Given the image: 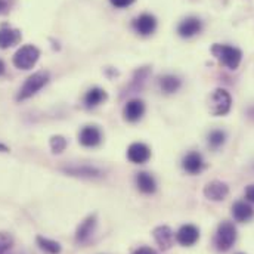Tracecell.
Listing matches in <instances>:
<instances>
[{
  "label": "cell",
  "mask_w": 254,
  "mask_h": 254,
  "mask_svg": "<svg viewBox=\"0 0 254 254\" xmlns=\"http://www.w3.org/2000/svg\"><path fill=\"white\" fill-rule=\"evenodd\" d=\"M211 54L219 63L229 69H237L243 60V52L238 48L220 45V43H216L211 46Z\"/></svg>",
  "instance_id": "6da1fadb"
},
{
  "label": "cell",
  "mask_w": 254,
  "mask_h": 254,
  "mask_svg": "<svg viewBox=\"0 0 254 254\" xmlns=\"http://www.w3.org/2000/svg\"><path fill=\"white\" fill-rule=\"evenodd\" d=\"M237 241V228L232 222H222L214 235V246L219 252H228Z\"/></svg>",
  "instance_id": "7a4b0ae2"
},
{
  "label": "cell",
  "mask_w": 254,
  "mask_h": 254,
  "mask_svg": "<svg viewBox=\"0 0 254 254\" xmlns=\"http://www.w3.org/2000/svg\"><path fill=\"white\" fill-rule=\"evenodd\" d=\"M49 80V74L46 71H37L33 75H30L25 83L22 84V87L19 89L18 95H16V101H25L28 98H31L33 95H36L42 87L46 86Z\"/></svg>",
  "instance_id": "3957f363"
},
{
  "label": "cell",
  "mask_w": 254,
  "mask_h": 254,
  "mask_svg": "<svg viewBox=\"0 0 254 254\" xmlns=\"http://www.w3.org/2000/svg\"><path fill=\"white\" fill-rule=\"evenodd\" d=\"M39 57H40V51L36 46L25 45V46H22V48H19L16 51V54L13 55L12 63L19 69H30L39 61Z\"/></svg>",
  "instance_id": "277c9868"
},
{
  "label": "cell",
  "mask_w": 254,
  "mask_h": 254,
  "mask_svg": "<svg viewBox=\"0 0 254 254\" xmlns=\"http://www.w3.org/2000/svg\"><path fill=\"white\" fill-rule=\"evenodd\" d=\"M232 105V99L231 95L225 90V89H216L210 98V113L216 117L219 116H226L231 110Z\"/></svg>",
  "instance_id": "5b68a950"
},
{
  "label": "cell",
  "mask_w": 254,
  "mask_h": 254,
  "mask_svg": "<svg viewBox=\"0 0 254 254\" xmlns=\"http://www.w3.org/2000/svg\"><path fill=\"white\" fill-rule=\"evenodd\" d=\"M133 28L136 33H139L140 36H149L155 31L157 28V19L154 15L149 13H142L140 16H137L136 19H133Z\"/></svg>",
  "instance_id": "8992f818"
},
{
  "label": "cell",
  "mask_w": 254,
  "mask_h": 254,
  "mask_svg": "<svg viewBox=\"0 0 254 254\" xmlns=\"http://www.w3.org/2000/svg\"><path fill=\"white\" fill-rule=\"evenodd\" d=\"M78 140L86 148H95L102 142V133L96 126H84L78 134Z\"/></svg>",
  "instance_id": "52a82bcc"
},
{
  "label": "cell",
  "mask_w": 254,
  "mask_h": 254,
  "mask_svg": "<svg viewBox=\"0 0 254 254\" xmlns=\"http://www.w3.org/2000/svg\"><path fill=\"white\" fill-rule=\"evenodd\" d=\"M149 157H151V151L142 142H134L127 149V158L134 164H143L149 160Z\"/></svg>",
  "instance_id": "ba28073f"
},
{
  "label": "cell",
  "mask_w": 254,
  "mask_h": 254,
  "mask_svg": "<svg viewBox=\"0 0 254 254\" xmlns=\"http://www.w3.org/2000/svg\"><path fill=\"white\" fill-rule=\"evenodd\" d=\"M198 240H199V231L193 225H184L176 234V241L182 247H192L193 244H196Z\"/></svg>",
  "instance_id": "9c48e42d"
},
{
  "label": "cell",
  "mask_w": 254,
  "mask_h": 254,
  "mask_svg": "<svg viewBox=\"0 0 254 254\" xmlns=\"http://www.w3.org/2000/svg\"><path fill=\"white\" fill-rule=\"evenodd\" d=\"M229 193V187L220 181H213L208 182L204 187V195L205 198L211 199V201H223Z\"/></svg>",
  "instance_id": "30bf717a"
},
{
  "label": "cell",
  "mask_w": 254,
  "mask_h": 254,
  "mask_svg": "<svg viewBox=\"0 0 254 254\" xmlns=\"http://www.w3.org/2000/svg\"><path fill=\"white\" fill-rule=\"evenodd\" d=\"M152 235L161 250H170L175 244V234L169 226H157Z\"/></svg>",
  "instance_id": "8fae6325"
},
{
  "label": "cell",
  "mask_w": 254,
  "mask_h": 254,
  "mask_svg": "<svg viewBox=\"0 0 254 254\" xmlns=\"http://www.w3.org/2000/svg\"><path fill=\"white\" fill-rule=\"evenodd\" d=\"M145 113V104L140 99H131L125 105L123 116L128 123H136L142 119Z\"/></svg>",
  "instance_id": "7c38bea8"
},
{
  "label": "cell",
  "mask_w": 254,
  "mask_h": 254,
  "mask_svg": "<svg viewBox=\"0 0 254 254\" xmlns=\"http://www.w3.org/2000/svg\"><path fill=\"white\" fill-rule=\"evenodd\" d=\"M95 226H96V216H89L87 219H84L80 226L77 228V232H75V240L77 243L80 244H86L90 237L93 235V231H95Z\"/></svg>",
  "instance_id": "4fadbf2b"
},
{
  "label": "cell",
  "mask_w": 254,
  "mask_h": 254,
  "mask_svg": "<svg viewBox=\"0 0 254 254\" xmlns=\"http://www.w3.org/2000/svg\"><path fill=\"white\" fill-rule=\"evenodd\" d=\"M202 28V22L195 18V16H188L185 18L179 27H178V33L181 37H185V39H190V37H193L195 34H198Z\"/></svg>",
  "instance_id": "5bb4252c"
},
{
  "label": "cell",
  "mask_w": 254,
  "mask_h": 254,
  "mask_svg": "<svg viewBox=\"0 0 254 254\" xmlns=\"http://www.w3.org/2000/svg\"><path fill=\"white\" fill-rule=\"evenodd\" d=\"M21 42V31L9 27H3L0 30V48L7 49Z\"/></svg>",
  "instance_id": "9a60e30c"
},
{
  "label": "cell",
  "mask_w": 254,
  "mask_h": 254,
  "mask_svg": "<svg viewBox=\"0 0 254 254\" xmlns=\"http://www.w3.org/2000/svg\"><path fill=\"white\" fill-rule=\"evenodd\" d=\"M232 216L237 222H249L250 219H253L254 210L253 207L244 201H237L234 205H232Z\"/></svg>",
  "instance_id": "2e32d148"
},
{
  "label": "cell",
  "mask_w": 254,
  "mask_h": 254,
  "mask_svg": "<svg viewBox=\"0 0 254 254\" xmlns=\"http://www.w3.org/2000/svg\"><path fill=\"white\" fill-rule=\"evenodd\" d=\"M182 167H184V170L188 172L190 175H196V173H199V172L202 170V167H204V160H202L201 154H198V152H190V154L184 158Z\"/></svg>",
  "instance_id": "e0dca14e"
},
{
  "label": "cell",
  "mask_w": 254,
  "mask_h": 254,
  "mask_svg": "<svg viewBox=\"0 0 254 254\" xmlns=\"http://www.w3.org/2000/svg\"><path fill=\"white\" fill-rule=\"evenodd\" d=\"M107 98H108V95H107V92L104 89H101V87H92L84 95V105L87 108H95L99 104H102L104 101H107Z\"/></svg>",
  "instance_id": "ac0fdd59"
},
{
  "label": "cell",
  "mask_w": 254,
  "mask_h": 254,
  "mask_svg": "<svg viewBox=\"0 0 254 254\" xmlns=\"http://www.w3.org/2000/svg\"><path fill=\"white\" fill-rule=\"evenodd\" d=\"M136 187L143 193H154L157 190L155 179L146 172H140L136 175Z\"/></svg>",
  "instance_id": "d6986e66"
},
{
  "label": "cell",
  "mask_w": 254,
  "mask_h": 254,
  "mask_svg": "<svg viewBox=\"0 0 254 254\" xmlns=\"http://www.w3.org/2000/svg\"><path fill=\"white\" fill-rule=\"evenodd\" d=\"M160 87L164 93H175L181 87V80L176 75H163L160 78Z\"/></svg>",
  "instance_id": "ffe728a7"
},
{
  "label": "cell",
  "mask_w": 254,
  "mask_h": 254,
  "mask_svg": "<svg viewBox=\"0 0 254 254\" xmlns=\"http://www.w3.org/2000/svg\"><path fill=\"white\" fill-rule=\"evenodd\" d=\"M37 244L39 247L48 254H60L61 253V246L57 241L48 240L45 237H37Z\"/></svg>",
  "instance_id": "44dd1931"
},
{
  "label": "cell",
  "mask_w": 254,
  "mask_h": 254,
  "mask_svg": "<svg viewBox=\"0 0 254 254\" xmlns=\"http://www.w3.org/2000/svg\"><path fill=\"white\" fill-rule=\"evenodd\" d=\"M225 139H226L225 131H222V130H213V131H210L208 139H207L208 140V146L211 149H219L225 143Z\"/></svg>",
  "instance_id": "7402d4cb"
},
{
  "label": "cell",
  "mask_w": 254,
  "mask_h": 254,
  "mask_svg": "<svg viewBox=\"0 0 254 254\" xmlns=\"http://www.w3.org/2000/svg\"><path fill=\"white\" fill-rule=\"evenodd\" d=\"M13 238L7 232H0V254H12Z\"/></svg>",
  "instance_id": "603a6c76"
},
{
  "label": "cell",
  "mask_w": 254,
  "mask_h": 254,
  "mask_svg": "<svg viewBox=\"0 0 254 254\" xmlns=\"http://www.w3.org/2000/svg\"><path fill=\"white\" fill-rule=\"evenodd\" d=\"M65 146H66V139L64 136L58 134V136H52L51 137V148H52V151L55 154L63 152L64 149H65Z\"/></svg>",
  "instance_id": "cb8c5ba5"
},
{
  "label": "cell",
  "mask_w": 254,
  "mask_h": 254,
  "mask_svg": "<svg viewBox=\"0 0 254 254\" xmlns=\"http://www.w3.org/2000/svg\"><path fill=\"white\" fill-rule=\"evenodd\" d=\"M68 173H72V175H77V176H96L99 172L95 170V169H90V167H74V169H66Z\"/></svg>",
  "instance_id": "d4e9b609"
},
{
  "label": "cell",
  "mask_w": 254,
  "mask_h": 254,
  "mask_svg": "<svg viewBox=\"0 0 254 254\" xmlns=\"http://www.w3.org/2000/svg\"><path fill=\"white\" fill-rule=\"evenodd\" d=\"M113 6L116 7H127L130 6L131 3H134V0H110Z\"/></svg>",
  "instance_id": "484cf974"
},
{
  "label": "cell",
  "mask_w": 254,
  "mask_h": 254,
  "mask_svg": "<svg viewBox=\"0 0 254 254\" xmlns=\"http://www.w3.org/2000/svg\"><path fill=\"white\" fill-rule=\"evenodd\" d=\"M246 198H247L249 201L254 202V184L253 185H249V187L246 188Z\"/></svg>",
  "instance_id": "4316f807"
},
{
  "label": "cell",
  "mask_w": 254,
  "mask_h": 254,
  "mask_svg": "<svg viewBox=\"0 0 254 254\" xmlns=\"http://www.w3.org/2000/svg\"><path fill=\"white\" fill-rule=\"evenodd\" d=\"M9 12V3L7 0H0V15H4Z\"/></svg>",
  "instance_id": "83f0119b"
},
{
  "label": "cell",
  "mask_w": 254,
  "mask_h": 254,
  "mask_svg": "<svg viewBox=\"0 0 254 254\" xmlns=\"http://www.w3.org/2000/svg\"><path fill=\"white\" fill-rule=\"evenodd\" d=\"M133 254H157V253H155V250H152V249H149V247H142V249L136 250Z\"/></svg>",
  "instance_id": "f1b7e54d"
},
{
  "label": "cell",
  "mask_w": 254,
  "mask_h": 254,
  "mask_svg": "<svg viewBox=\"0 0 254 254\" xmlns=\"http://www.w3.org/2000/svg\"><path fill=\"white\" fill-rule=\"evenodd\" d=\"M7 151H9V148H7L6 145L0 143V152H7Z\"/></svg>",
  "instance_id": "f546056e"
},
{
  "label": "cell",
  "mask_w": 254,
  "mask_h": 254,
  "mask_svg": "<svg viewBox=\"0 0 254 254\" xmlns=\"http://www.w3.org/2000/svg\"><path fill=\"white\" fill-rule=\"evenodd\" d=\"M3 72H4V64H3V61L0 60V75H1Z\"/></svg>",
  "instance_id": "4dcf8cb0"
},
{
  "label": "cell",
  "mask_w": 254,
  "mask_h": 254,
  "mask_svg": "<svg viewBox=\"0 0 254 254\" xmlns=\"http://www.w3.org/2000/svg\"><path fill=\"white\" fill-rule=\"evenodd\" d=\"M240 254H243V253H240Z\"/></svg>",
  "instance_id": "1f68e13d"
}]
</instances>
